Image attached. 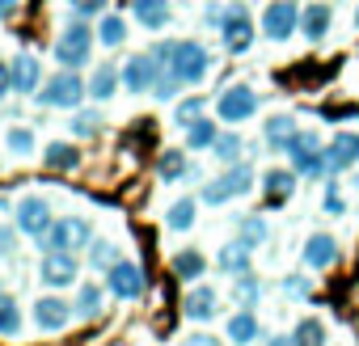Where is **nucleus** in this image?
<instances>
[{"label":"nucleus","mask_w":359,"mask_h":346,"mask_svg":"<svg viewBox=\"0 0 359 346\" xmlns=\"http://www.w3.org/2000/svg\"><path fill=\"white\" fill-rule=\"evenodd\" d=\"M203 270H208V262H203V254H195V249H182V254L173 258V275H177V279H191V283H195Z\"/></svg>","instance_id":"c85d7f7f"},{"label":"nucleus","mask_w":359,"mask_h":346,"mask_svg":"<svg viewBox=\"0 0 359 346\" xmlns=\"http://www.w3.org/2000/svg\"><path fill=\"white\" fill-rule=\"evenodd\" d=\"M156 76H161V64H156V55H131V60L123 64V85H127L131 93H144V89H152V85H156Z\"/></svg>","instance_id":"f8f14e48"},{"label":"nucleus","mask_w":359,"mask_h":346,"mask_svg":"<svg viewBox=\"0 0 359 346\" xmlns=\"http://www.w3.org/2000/svg\"><path fill=\"white\" fill-rule=\"evenodd\" d=\"M72 312H76V308H68V304H64L60 296H43V300L34 304V321H39V329H47V333L64 329Z\"/></svg>","instance_id":"2eb2a0df"},{"label":"nucleus","mask_w":359,"mask_h":346,"mask_svg":"<svg viewBox=\"0 0 359 346\" xmlns=\"http://www.w3.org/2000/svg\"><path fill=\"white\" fill-rule=\"evenodd\" d=\"M220 39H224V47H229V55H245V51L254 47V18H250L241 5L224 9V22H220Z\"/></svg>","instance_id":"423d86ee"},{"label":"nucleus","mask_w":359,"mask_h":346,"mask_svg":"<svg viewBox=\"0 0 359 346\" xmlns=\"http://www.w3.org/2000/svg\"><path fill=\"white\" fill-rule=\"evenodd\" d=\"M156 173H161V182H182L187 173H191V160H187V152H182V148H169V152H161V160H156Z\"/></svg>","instance_id":"412c9836"},{"label":"nucleus","mask_w":359,"mask_h":346,"mask_svg":"<svg viewBox=\"0 0 359 346\" xmlns=\"http://www.w3.org/2000/svg\"><path fill=\"white\" fill-rule=\"evenodd\" d=\"M309 291H313V287H309L304 275H287V279H283V296H300V300H304Z\"/></svg>","instance_id":"37998d69"},{"label":"nucleus","mask_w":359,"mask_h":346,"mask_svg":"<svg viewBox=\"0 0 359 346\" xmlns=\"http://www.w3.org/2000/svg\"><path fill=\"white\" fill-rule=\"evenodd\" d=\"M165 224H169L173 233H187V228L195 224V199H177V203L169 207V216H165Z\"/></svg>","instance_id":"2f4dec72"},{"label":"nucleus","mask_w":359,"mask_h":346,"mask_svg":"<svg viewBox=\"0 0 359 346\" xmlns=\"http://www.w3.org/2000/svg\"><path fill=\"white\" fill-rule=\"evenodd\" d=\"M266 237H271V228H266L262 216H245V220H241V241H245V245H262Z\"/></svg>","instance_id":"72a5a7b5"},{"label":"nucleus","mask_w":359,"mask_h":346,"mask_svg":"<svg viewBox=\"0 0 359 346\" xmlns=\"http://www.w3.org/2000/svg\"><path fill=\"white\" fill-rule=\"evenodd\" d=\"M296 26H300V13H296L292 0H275V5L262 13V34H266L271 43L292 39V34H296Z\"/></svg>","instance_id":"9d476101"},{"label":"nucleus","mask_w":359,"mask_h":346,"mask_svg":"<svg viewBox=\"0 0 359 346\" xmlns=\"http://www.w3.org/2000/svg\"><path fill=\"white\" fill-rule=\"evenodd\" d=\"M9 89H13V72H9V68H5V64H0V97H5V93H9Z\"/></svg>","instance_id":"49530a36"},{"label":"nucleus","mask_w":359,"mask_h":346,"mask_svg":"<svg viewBox=\"0 0 359 346\" xmlns=\"http://www.w3.org/2000/svg\"><path fill=\"white\" fill-rule=\"evenodd\" d=\"M102 304H106V291H102L97 283H85L81 296H76V317L93 321V317H102Z\"/></svg>","instance_id":"a878e982"},{"label":"nucleus","mask_w":359,"mask_h":346,"mask_svg":"<svg viewBox=\"0 0 359 346\" xmlns=\"http://www.w3.org/2000/svg\"><path fill=\"white\" fill-rule=\"evenodd\" d=\"M258 296H262V287H258V283H254V279H250V275H237V283H233V300H237V304H245V308H250V304H254V300H258Z\"/></svg>","instance_id":"58836bf2"},{"label":"nucleus","mask_w":359,"mask_h":346,"mask_svg":"<svg viewBox=\"0 0 359 346\" xmlns=\"http://www.w3.org/2000/svg\"><path fill=\"white\" fill-rule=\"evenodd\" d=\"M18 329H22V308H18L13 296L0 291V338H13Z\"/></svg>","instance_id":"7c9ffc66"},{"label":"nucleus","mask_w":359,"mask_h":346,"mask_svg":"<svg viewBox=\"0 0 359 346\" xmlns=\"http://www.w3.org/2000/svg\"><path fill=\"white\" fill-rule=\"evenodd\" d=\"M85 93H89V85H85L76 72H60L55 81H47V85L39 89V102H43V106H55V110H72V106H81Z\"/></svg>","instance_id":"20e7f679"},{"label":"nucleus","mask_w":359,"mask_h":346,"mask_svg":"<svg viewBox=\"0 0 359 346\" xmlns=\"http://www.w3.org/2000/svg\"><path fill=\"white\" fill-rule=\"evenodd\" d=\"M254 338H262V329H258V317H254L250 308L233 312V317H229V342H254Z\"/></svg>","instance_id":"393cba45"},{"label":"nucleus","mask_w":359,"mask_h":346,"mask_svg":"<svg viewBox=\"0 0 359 346\" xmlns=\"http://www.w3.org/2000/svg\"><path fill=\"white\" fill-rule=\"evenodd\" d=\"M68 5H72V13H76V18H93V13H102V9H106V0H68Z\"/></svg>","instance_id":"c03bdc74"},{"label":"nucleus","mask_w":359,"mask_h":346,"mask_svg":"<svg viewBox=\"0 0 359 346\" xmlns=\"http://www.w3.org/2000/svg\"><path fill=\"white\" fill-rule=\"evenodd\" d=\"M89 262H93V270H110V266L118 262V249H114V241H93V249H89Z\"/></svg>","instance_id":"f704fd0d"},{"label":"nucleus","mask_w":359,"mask_h":346,"mask_svg":"<svg viewBox=\"0 0 359 346\" xmlns=\"http://www.w3.org/2000/svg\"><path fill=\"white\" fill-rule=\"evenodd\" d=\"M13 9H18V0H0V18H9Z\"/></svg>","instance_id":"09e8293b"},{"label":"nucleus","mask_w":359,"mask_h":346,"mask_svg":"<svg viewBox=\"0 0 359 346\" xmlns=\"http://www.w3.org/2000/svg\"><path fill=\"white\" fill-rule=\"evenodd\" d=\"M72 279H76V258L68 249H51L43 258V283L47 287H68Z\"/></svg>","instance_id":"4468645a"},{"label":"nucleus","mask_w":359,"mask_h":346,"mask_svg":"<svg viewBox=\"0 0 359 346\" xmlns=\"http://www.w3.org/2000/svg\"><path fill=\"white\" fill-rule=\"evenodd\" d=\"M173 118L182 123V127H191L195 118H203V97H187V102H177V110H173Z\"/></svg>","instance_id":"ea45409f"},{"label":"nucleus","mask_w":359,"mask_h":346,"mask_svg":"<svg viewBox=\"0 0 359 346\" xmlns=\"http://www.w3.org/2000/svg\"><path fill=\"white\" fill-rule=\"evenodd\" d=\"M43 241H47V249H68L72 254V249H85L93 241V228H89L85 216H60Z\"/></svg>","instance_id":"39448f33"},{"label":"nucleus","mask_w":359,"mask_h":346,"mask_svg":"<svg viewBox=\"0 0 359 346\" xmlns=\"http://www.w3.org/2000/svg\"><path fill=\"white\" fill-rule=\"evenodd\" d=\"M355 26H359V18H355Z\"/></svg>","instance_id":"8fccbe9b"},{"label":"nucleus","mask_w":359,"mask_h":346,"mask_svg":"<svg viewBox=\"0 0 359 346\" xmlns=\"http://www.w3.org/2000/svg\"><path fill=\"white\" fill-rule=\"evenodd\" d=\"M106 279H110V291L118 296V300H140L144 291H148V283H144V270L135 266V262H114L110 270H106Z\"/></svg>","instance_id":"9b49d317"},{"label":"nucleus","mask_w":359,"mask_h":346,"mask_svg":"<svg viewBox=\"0 0 359 346\" xmlns=\"http://www.w3.org/2000/svg\"><path fill=\"white\" fill-rule=\"evenodd\" d=\"M212 152H216L224 165H229V160H237V156H241V135H233V131H229V135H216Z\"/></svg>","instance_id":"4c0bfd02"},{"label":"nucleus","mask_w":359,"mask_h":346,"mask_svg":"<svg viewBox=\"0 0 359 346\" xmlns=\"http://www.w3.org/2000/svg\"><path fill=\"white\" fill-rule=\"evenodd\" d=\"M131 13L140 18V26L161 30L169 22V0H131Z\"/></svg>","instance_id":"aec40b11"},{"label":"nucleus","mask_w":359,"mask_h":346,"mask_svg":"<svg viewBox=\"0 0 359 346\" xmlns=\"http://www.w3.org/2000/svg\"><path fill=\"white\" fill-rule=\"evenodd\" d=\"M355 160H359V135H351V131L334 135L330 148H325V169H330V178H338V173L351 169Z\"/></svg>","instance_id":"ddd939ff"},{"label":"nucleus","mask_w":359,"mask_h":346,"mask_svg":"<svg viewBox=\"0 0 359 346\" xmlns=\"http://www.w3.org/2000/svg\"><path fill=\"white\" fill-rule=\"evenodd\" d=\"M250 191H254V169H250V165H233L224 178H216V182L203 186V203L220 207V203H229V199H237V195H250Z\"/></svg>","instance_id":"7ed1b4c3"},{"label":"nucleus","mask_w":359,"mask_h":346,"mask_svg":"<svg viewBox=\"0 0 359 346\" xmlns=\"http://www.w3.org/2000/svg\"><path fill=\"white\" fill-rule=\"evenodd\" d=\"M292 342H325V325L317 317H304L296 329H292Z\"/></svg>","instance_id":"e433bc0d"},{"label":"nucleus","mask_w":359,"mask_h":346,"mask_svg":"<svg viewBox=\"0 0 359 346\" xmlns=\"http://www.w3.org/2000/svg\"><path fill=\"white\" fill-rule=\"evenodd\" d=\"M262 191L271 203H283L287 191H296V169H271L266 178H262Z\"/></svg>","instance_id":"5701e85b"},{"label":"nucleus","mask_w":359,"mask_h":346,"mask_svg":"<svg viewBox=\"0 0 359 346\" xmlns=\"http://www.w3.org/2000/svg\"><path fill=\"white\" fill-rule=\"evenodd\" d=\"M9 148H13L18 156H26V152L34 148V131H30V127H13V131H9Z\"/></svg>","instance_id":"a19ab883"},{"label":"nucleus","mask_w":359,"mask_h":346,"mask_svg":"<svg viewBox=\"0 0 359 346\" xmlns=\"http://www.w3.org/2000/svg\"><path fill=\"white\" fill-rule=\"evenodd\" d=\"M97 127H102V123H97L93 110H81V114L72 118V131H76V135H97Z\"/></svg>","instance_id":"79ce46f5"},{"label":"nucleus","mask_w":359,"mask_h":346,"mask_svg":"<svg viewBox=\"0 0 359 346\" xmlns=\"http://www.w3.org/2000/svg\"><path fill=\"white\" fill-rule=\"evenodd\" d=\"M9 249H13V237H9L5 228H0V254H9Z\"/></svg>","instance_id":"de8ad7c7"},{"label":"nucleus","mask_w":359,"mask_h":346,"mask_svg":"<svg viewBox=\"0 0 359 346\" xmlns=\"http://www.w3.org/2000/svg\"><path fill=\"white\" fill-rule=\"evenodd\" d=\"M51 224H55V216H51V203L43 199V195H26L22 203H18V228L26 233V237H47L51 233Z\"/></svg>","instance_id":"1a4fd4ad"},{"label":"nucleus","mask_w":359,"mask_h":346,"mask_svg":"<svg viewBox=\"0 0 359 346\" xmlns=\"http://www.w3.org/2000/svg\"><path fill=\"white\" fill-rule=\"evenodd\" d=\"M9 72H13V89H18V93H39L43 68H39V60H34L30 51H22V55L9 64Z\"/></svg>","instance_id":"dca6fc26"},{"label":"nucleus","mask_w":359,"mask_h":346,"mask_svg":"<svg viewBox=\"0 0 359 346\" xmlns=\"http://www.w3.org/2000/svg\"><path fill=\"white\" fill-rule=\"evenodd\" d=\"M216 110H220L224 123H245V118L258 114V93H254L250 85H229V89L216 97Z\"/></svg>","instance_id":"6e6552de"},{"label":"nucleus","mask_w":359,"mask_h":346,"mask_svg":"<svg viewBox=\"0 0 359 346\" xmlns=\"http://www.w3.org/2000/svg\"><path fill=\"white\" fill-rule=\"evenodd\" d=\"M89 47H93V34H89L85 18H76V22H68V26L60 30V39H55V60H60L64 68H81V64H89Z\"/></svg>","instance_id":"f03ea898"},{"label":"nucleus","mask_w":359,"mask_h":346,"mask_svg":"<svg viewBox=\"0 0 359 346\" xmlns=\"http://www.w3.org/2000/svg\"><path fill=\"white\" fill-rule=\"evenodd\" d=\"M118 76H123V72H114L110 64H102V68L93 72V81H89V93H93V102H106V97H114V89H118Z\"/></svg>","instance_id":"cd10ccee"},{"label":"nucleus","mask_w":359,"mask_h":346,"mask_svg":"<svg viewBox=\"0 0 359 346\" xmlns=\"http://www.w3.org/2000/svg\"><path fill=\"white\" fill-rule=\"evenodd\" d=\"M216 135H220V131H216L212 118H195V123L187 127V144H191V148H212Z\"/></svg>","instance_id":"473e14b6"},{"label":"nucleus","mask_w":359,"mask_h":346,"mask_svg":"<svg viewBox=\"0 0 359 346\" xmlns=\"http://www.w3.org/2000/svg\"><path fill=\"white\" fill-rule=\"evenodd\" d=\"M321 203H325V212H330V216H342V212H346V199L338 195V186H334V182H330V191H325V199H321Z\"/></svg>","instance_id":"a18cd8bd"},{"label":"nucleus","mask_w":359,"mask_h":346,"mask_svg":"<svg viewBox=\"0 0 359 346\" xmlns=\"http://www.w3.org/2000/svg\"><path fill=\"white\" fill-rule=\"evenodd\" d=\"M169 68L182 76V85H195V81H203V76H208L212 55H208V47H199V43H177V47H173Z\"/></svg>","instance_id":"0eeeda50"},{"label":"nucleus","mask_w":359,"mask_h":346,"mask_svg":"<svg viewBox=\"0 0 359 346\" xmlns=\"http://www.w3.org/2000/svg\"><path fill=\"white\" fill-rule=\"evenodd\" d=\"M123 39H127V22H123L118 13H106V18L97 22V43H102V47H123Z\"/></svg>","instance_id":"bb28decb"},{"label":"nucleus","mask_w":359,"mask_h":346,"mask_svg":"<svg viewBox=\"0 0 359 346\" xmlns=\"http://www.w3.org/2000/svg\"><path fill=\"white\" fill-rule=\"evenodd\" d=\"M182 312H187L191 321H208V317H216V291H212V287H191L187 300H182Z\"/></svg>","instance_id":"6ab92c4d"},{"label":"nucleus","mask_w":359,"mask_h":346,"mask_svg":"<svg viewBox=\"0 0 359 346\" xmlns=\"http://www.w3.org/2000/svg\"><path fill=\"white\" fill-rule=\"evenodd\" d=\"M250 249H254V245H245L241 237H237L233 245H224V249H220V270H224V275H250Z\"/></svg>","instance_id":"4be33fe9"},{"label":"nucleus","mask_w":359,"mask_h":346,"mask_svg":"<svg viewBox=\"0 0 359 346\" xmlns=\"http://www.w3.org/2000/svg\"><path fill=\"white\" fill-rule=\"evenodd\" d=\"M304 262L317 266V270H330V266L338 262V245H334V237H325V233L309 237V241H304Z\"/></svg>","instance_id":"a211bd4d"},{"label":"nucleus","mask_w":359,"mask_h":346,"mask_svg":"<svg viewBox=\"0 0 359 346\" xmlns=\"http://www.w3.org/2000/svg\"><path fill=\"white\" fill-rule=\"evenodd\" d=\"M43 160H47V169H76V165H81V152H76L72 144H60V139H55V144L43 152Z\"/></svg>","instance_id":"c756f323"},{"label":"nucleus","mask_w":359,"mask_h":346,"mask_svg":"<svg viewBox=\"0 0 359 346\" xmlns=\"http://www.w3.org/2000/svg\"><path fill=\"white\" fill-rule=\"evenodd\" d=\"M177 89H182V76H177L173 68H161V76H156V85H152V93H156V102H169Z\"/></svg>","instance_id":"c9c22d12"},{"label":"nucleus","mask_w":359,"mask_h":346,"mask_svg":"<svg viewBox=\"0 0 359 346\" xmlns=\"http://www.w3.org/2000/svg\"><path fill=\"white\" fill-rule=\"evenodd\" d=\"M296 131H300V127H296V114H275V118H266L262 139H266V148L287 152V144H292V135H296Z\"/></svg>","instance_id":"f3484780"},{"label":"nucleus","mask_w":359,"mask_h":346,"mask_svg":"<svg viewBox=\"0 0 359 346\" xmlns=\"http://www.w3.org/2000/svg\"><path fill=\"white\" fill-rule=\"evenodd\" d=\"M300 30H304L309 43H321L325 30H330V9H325V5H309V9L300 13Z\"/></svg>","instance_id":"b1692460"},{"label":"nucleus","mask_w":359,"mask_h":346,"mask_svg":"<svg viewBox=\"0 0 359 346\" xmlns=\"http://www.w3.org/2000/svg\"><path fill=\"white\" fill-rule=\"evenodd\" d=\"M287 156H292V169L300 173V178H330L325 169V148L313 131H296L292 144H287Z\"/></svg>","instance_id":"f257e3e1"}]
</instances>
